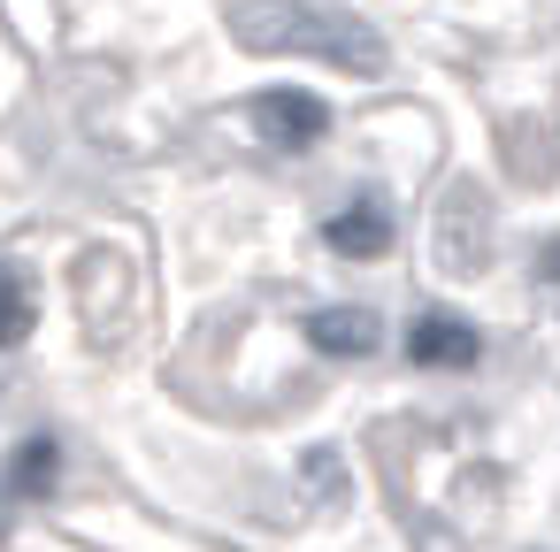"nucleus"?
<instances>
[{"label":"nucleus","instance_id":"f257e3e1","mask_svg":"<svg viewBox=\"0 0 560 552\" xmlns=\"http://www.w3.org/2000/svg\"><path fill=\"white\" fill-rule=\"evenodd\" d=\"M238 47L254 55H315V62H338L353 78H376L384 70V39L346 16V9H315V0H246L231 16Z\"/></svg>","mask_w":560,"mask_h":552},{"label":"nucleus","instance_id":"20e7f679","mask_svg":"<svg viewBox=\"0 0 560 552\" xmlns=\"http://www.w3.org/2000/svg\"><path fill=\"white\" fill-rule=\"evenodd\" d=\"M307 338H315V353H330V361H361V353L384 345V330H376L369 307H315V315H307Z\"/></svg>","mask_w":560,"mask_h":552},{"label":"nucleus","instance_id":"1a4fd4ad","mask_svg":"<svg viewBox=\"0 0 560 552\" xmlns=\"http://www.w3.org/2000/svg\"><path fill=\"white\" fill-rule=\"evenodd\" d=\"M307 483H315V491H330V498H338V491H346V468H338V460H330V453H307Z\"/></svg>","mask_w":560,"mask_h":552},{"label":"nucleus","instance_id":"7ed1b4c3","mask_svg":"<svg viewBox=\"0 0 560 552\" xmlns=\"http://www.w3.org/2000/svg\"><path fill=\"white\" fill-rule=\"evenodd\" d=\"M483 345H476V330L460 322V315H415V330H407V361L415 368H468Z\"/></svg>","mask_w":560,"mask_h":552},{"label":"nucleus","instance_id":"423d86ee","mask_svg":"<svg viewBox=\"0 0 560 552\" xmlns=\"http://www.w3.org/2000/svg\"><path fill=\"white\" fill-rule=\"evenodd\" d=\"M323 238H330V254H346V261H376V254L392 246V215H384L376 200H353V208H338V215L323 223Z\"/></svg>","mask_w":560,"mask_h":552},{"label":"nucleus","instance_id":"6e6552de","mask_svg":"<svg viewBox=\"0 0 560 552\" xmlns=\"http://www.w3.org/2000/svg\"><path fill=\"white\" fill-rule=\"evenodd\" d=\"M32 338V292L16 269H0V345H24Z\"/></svg>","mask_w":560,"mask_h":552},{"label":"nucleus","instance_id":"9d476101","mask_svg":"<svg viewBox=\"0 0 560 552\" xmlns=\"http://www.w3.org/2000/svg\"><path fill=\"white\" fill-rule=\"evenodd\" d=\"M545 292H552V300H560V238H552V246H545Z\"/></svg>","mask_w":560,"mask_h":552},{"label":"nucleus","instance_id":"39448f33","mask_svg":"<svg viewBox=\"0 0 560 552\" xmlns=\"http://www.w3.org/2000/svg\"><path fill=\"white\" fill-rule=\"evenodd\" d=\"M438 246H445V269H483V200H476V185H453V200L438 215Z\"/></svg>","mask_w":560,"mask_h":552},{"label":"nucleus","instance_id":"0eeeda50","mask_svg":"<svg viewBox=\"0 0 560 552\" xmlns=\"http://www.w3.org/2000/svg\"><path fill=\"white\" fill-rule=\"evenodd\" d=\"M55 475H62V453H55V437H32V445L16 453V468H9V483H16L24 498H47V491H55Z\"/></svg>","mask_w":560,"mask_h":552},{"label":"nucleus","instance_id":"f03ea898","mask_svg":"<svg viewBox=\"0 0 560 552\" xmlns=\"http://www.w3.org/2000/svg\"><path fill=\"white\" fill-rule=\"evenodd\" d=\"M254 124H261V139H269V146L307 154V146L330 131V108H323L315 93H300V85H269V93L254 101Z\"/></svg>","mask_w":560,"mask_h":552}]
</instances>
